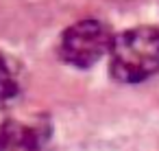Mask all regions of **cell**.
Masks as SVG:
<instances>
[{
  "label": "cell",
  "mask_w": 159,
  "mask_h": 151,
  "mask_svg": "<svg viewBox=\"0 0 159 151\" xmlns=\"http://www.w3.org/2000/svg\"><path fill=\"white\" fill-rule=\"evenodd\" d=\"M111 75L122 83H139L159 72V29L135 27L111 40Z\"/></svg>",
  "instance_id": "obj_1"
},
{
  "label": "cell",
  "mask_w": 159,
  "mask_h": 151,
  "mask_svg": "<svg viewBox=\"0 0 159 151\" xmlns=\"http://www.w3.org/2000/svg\"><path fill=\"white\" fill-rule=\"evenodd\" d=\"M111 31L100 20H81L72 24L61 37V55L76 68L94 66L111 48Z\"/></svg>",
  "instance_id": "obj_2"
},
{
  "label": "cell",
  "mask_w": 159,
  "mask_h": 151,
  "mask_svg": "<svg viewBox=\"0 0 159 151\" xmlns=\"http://www.w3.org/2000/svg\"><path fill=\"white\" fill-rule=\"evenodd\" d=\"M42 138L37 129L18 123L7 120L0 127V151H39Z\"/></svg>",
  "instance_id": "obj_3"
},
{
  "label": "cell",
  "mask_w": 159,
  "mask_h": 151,
  "mask_svg": "<svg viewBox=\"0 0 159 151\" xmlns=\"http://www.w3.org/2000/svg\"><path fill=\"white\" fill-rule=\"evenodd\" d=\"M18 94V81L13 77V70L9 61L0 55V103H5Z\"/></svg>",
  "instance_id": "obj_4"
}]
</instances>
